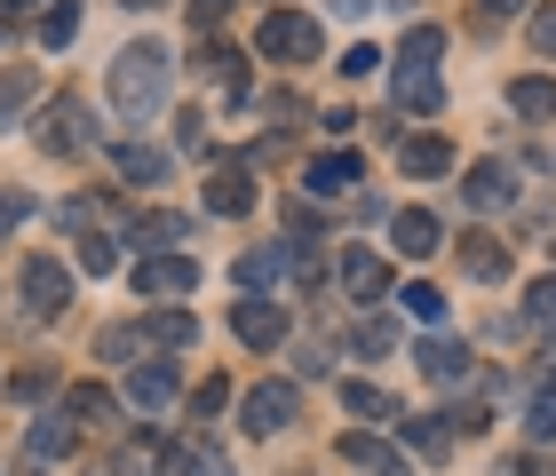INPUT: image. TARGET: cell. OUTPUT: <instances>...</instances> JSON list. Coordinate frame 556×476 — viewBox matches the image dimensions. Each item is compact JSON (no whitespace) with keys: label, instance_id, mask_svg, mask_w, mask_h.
I'll use <instances>...</instances> for the list:
<instances>
[{"label":"cell","instance_id":"31","mask_svg":"<svg viewBox=\"0 0 556 476\" xmlns=\"http://www.w3.org/2000/svg\"><path fill=\"white\" fill-rule=\"evenodd\" d=\"M438 56H445V33H438V24H414V33H406V56H397V64L438 72Z\"/></svg>","mask_w":556,"mask_h":476},{"label":"cell","instance_id":"37","mask_svg":"<svg viewBox=\"0 0 556 476\" xmlns=\"http://www.w3.org/2000/svg\"><path fill=\"white\" fill-rule=\"evenodd\" d=\"M525 40H533L541 56H556V9H533V16H525Z\"/></svg>","mask_w":556,"mask_h":476},{"label":"cell","instance_id":"38","mask_svg":"<svg viewBox=\"0 0 556 476\" xmlns=\"http://www.w3.org/2000/svg\"><path fill=\"white\" fill-rule=\"evenodd\" d=\"M263 119H270V128H294V119H302V95H287V88L263 95Z\"/></svg>","mask_w":556,"mask_h":476},{"label":"cell","instance_id":"27","mask_svg":"<svg viewBox=\"0 0 556 476\" xmlns=\"http://www.w3.org/2000/svg\"><path fill=\"white\" fill-rule=\"evenodd\" d=\"M143 334L160 342V349H191L199 342V318L191 310H160V318H143Z\"/></svg>","mask_w":556,"mask_h":476},{"label":"cell","instance_id":"34","mask_svg":"<svg viewBox=\"0 0 556 476\" xmlns=\"http://www.w3.org/2000/svg\"><path fill=\"white\" fill-rule=\"evenodd\" d=\"M397 303H406V318H421V325H445V294L438 286H406Z\"/></svg>","mask_w":556,"mask_h":476},{"label":"cell","instance_id":"15","mask_svg":"<svg viewBox=\"0 0 556 476\" xmlns=\"http://www.w3.org/2000/svg\"><path fill=\"white\" fill-rule=\"evenodd\" d=\"M414 365H421L438 389H462V382H469V349H462V342H445V334H438V342H421V358H414Z\"/></svg>","mask_w":556,"mask_h":476},{"label":"cell","instance_id":"12","mask_svg":"<svg viewBox=\"0 0 556 476\" xmlns=\"http://www.w3.org/2000/svg\"><path fill=\"white\" fill-rule=\"evenodd\" d=\"M342 461L366 468V476H406V453H390L374 429H342Z\"/></svg>","mask_w":556,"mask_h":476},{"label":"cell","instance_id":"11","mask_svg":"<svg viewBox=\"0 0 556 476\" xmlns=\"http://www.w3.org/2000/svg\"><path fill=\"white\" fill-rule=\"evenodd\" d=\"M175 365H160V358H143V365H128V406H143V413H167L175 406Z\"/></svg>","mask_w":556,"mask_h":476},{"label":"cell","instance_id":"16","mask_svg":"<svg viewBox=\"0 0 556 476\" xmlns=\"http://www.w3.org/2000/svg\"><path fill=\"white\" fill-rule=\"evenodd\" d=\"M397 167L429 183V175H445V167H453V143H445V136H397Z\"/></svg>","mask_w":556,"mask_h":476},{"label":"cell","instance_id":"45","mask_svg":"<svg viewBox=\"0 0 556 476\" xmlns=\"http://www.w3.org/2000/svg\"><path fill=\"white\" fill-rule=\"evenodd\" d=\"M223 9H231V0H191V24L207 33V24H223Z\"/></svg>","mask_w":556,"mask_h":476},{"label":"cell","instance_id":"23","mask_svg":"<svg viewBox=\"0 0 556 476\" xmlns=\"http://www.w3.org/2000/svg\"><path fill=\"white\" fill-rule=\"evenodd\" d=\"M160 476H231L207 445H160Z\"/></svg>","mask_w":556,"mask_h":476},{"label":"cell","instance_id":"24","mask_svg":"<svg viewBox=\"0 0 556 476\" xmlns=\"http://www.w3.org/2000/svg\"><path fill=\"white\" fill-rule=\"evenodd\" d=\"M119 175L143 183V191H160L167 183V152H151V143H119Z\"/></svg>","mask_w":556,"mask_h":476},{"label":"cell","instance_id":"42","mask_svg":"<svg viewBox=\"0 0 556 476\" xmlns=\"http://www.w3.org/2000/svg\"><path fill=\"white\" fill-rule=\"evenodd\" d=\"M24 215H33V198H24V191H0V231H16Z\"/></svg>","mask_w":556,"mask_h":476},{"label":"cell","instance_id":"4","mask_svg":"<svg viewBox=\"0 0 556 476\" xmlns=\"http://www.w3.org/2000/svg\"><path fill=\"white\" fill-rule=\"evenodd\" d=\"M24 303H33V318H64L72 303V279H64V262H48V255H24Z\"/></svg>","mask_w":556,"mask_h":476},{"label":"cell","instance_id":"33","mask_svg":"<svg viewBox=\"0 0 556 476\" xmlns=\"http://www.w3.org/2000/svg\"><path fill=\"white\" fill-rule=\"evenodd\" d=\"M72 421H119V397L112 389H72Z\"/></svg>","mask_w":556,"mask_h":476},{"label":"cell","instance_id":"5","mask_svg":"<svg viewBox=\"0 0 556 476\" xmlns=\"http://www.w3.org/2000/svg\"><path fill=\"white\" fill-rule=\"evenodd\" d=\"M294 413H302V397L287 389V382H263V389H247V406H239V421L255 437H278V429H294Z\"/></svg>","mask_w":556,"mask_h":476},{"label":"cell","instance_id":"26","mask_svg":"<svg viewBox=\"0 0 556 476\" xmlns=\"http://www.w3.org/2000/svg\"><path fill=\"white\" fill-rule=\"evenodd\" d=\"M509 104H517V119H548L556 112V80L548 72H525V80L509 88Z\"/></svg>","mask_w":556,"mask_h":476},{"label":"cell","instance_id":"21","mask_svg":"<svg viewBox=\"0 0 556 476\" xmlns=\"http://www.w3.org/2000/svg\"><path fill=\"white\" fill-rule=\"evenodd\" d=\"M199 72H207V88H223V95H247V64H239V48H199Z\"/></svg>","mask_w":556,"mask_h":476},{"label":"cell","instance_id":"36","mask_svg":"<svg viewBox=\"0 0 556 476\" xmlns=\"http://www.w3.org/2000/svg\"><path fill=\"white\" fill-rule=\"evenodd\" d=\"M350 349H358V358H390V349H397V334H390L382 318H366L358 334H350Z\"/></svg>","mask_w":556,"mask_h":476},{"label":"cell","instance_id":"25","mask_svg":"<svg viewBox=\"0 0 556 476\" xmlns=\"http://www.w3.org/2000/svg\"><path fill=\"white\" fill-rule=\"evenodd\" d=\"M24 445H33V461H64L72 453V413H40Z\"/></svg>","mask_w":556,"mask_h":476},{"label":"cell","instance_id":"3","mask_svg":"<svg viewBox=\"0 0 556 476\" xmlns=\"http://www.w3.org/2000/svg\"><path fill=\"white\" fill-rule=\"evenodd\" d=\"M255 48H263L270 64H311L318 56V24L302 16V9H270L263 33H255Z\"/></svg>","mask_w":556,"mask_h":476},{"label":"cell","instance_id":"35","mask_svg":"<svg viewBox=\"0 0 556 476\" xmlns=\"http://www.w3.org/2000/svg\"><path fill=\"white\" fill-rule=\"evenodd\" d=\"M525 318H533L541 334H556V279H533V294H525Z\"/></svg>","mask_w":556,"mask_h":476},{"label":"cell","instance_id":"10","mask_svg":"<svg viewBox=\"0 0 556 476\" xmlns=\"http://www.w3.org/2000/svg\"><path fill=\"white\" fill-rule=\"evenodd\" d=\"M255 207V183H247L239 159H215L207 167V215H247Z\"/></svg>","mask_w":556,"mask_h":476},{"label":"cell","instance_id":"7","mask_svg":"<svg viewBox=\"0 0 556 476\" xmlns=\"http://www.w3.org/2000/svg\"><path fill=\"white\" fill-rule=\"evenodd\" d=\"M231 325H239L247 349H278V342H287V310H278L270 294H247V303L231 310Z\"/></svg>","mask_w":556,"mask_h":476},{"label":"cell","instance_id":"6","mask_svg":"<svg viewBox=\"0 0 556 476\" xmlns=\"http://www.w3.org/2000/svg\"><path fill=\"white\" fill-rule=\"evenodd\" d=\"M199 286V262L191 255H143L136 262V294L151 303V294H160V303H175V294H191Z\"/></svg>","mask_w":556,"mask_h":476},{"label":"cell","instance_id":"32","mask_svg":"<svg viewBox=\"0 0 556 476\" xmlns=\"http://www.w3.org/2000/svg\"><path fill=\"white\" fill-rule=\"evenodd\" d=\"M406 437H414V453H429V461H438L445 445H453V421H438V413H421V421H406Z\"/></svg>","mask_w":556,"mask_h":476},{"label":"cell","instance_id":"46","mask_svg":"<svg viewBox=\"0 0 556 476\" xmlns=\"http://www.w3.org/2000/svg\"><path fill=\"white\" fill-rule=\"evenodd\" d=\"M326 9H334V16H366L374 0H326Z\"/></svg>","mask_w":556,"mask_h":476},{"label":"cell","instance_id":"20","mask_svg":"<svg viewBox=\"0 0 556 476\" xmlns=\"http://www.w3.org/2000/svg\"><path fill=\"white\" fill-rule=\"evenodd\" d=\"M33 104H40V80H33V72H0V128H24Z\"/></svg>","mask_w":556,"mask_h":476},{"label":"cell","instance_id":"18","mask_svg":"<svg viewBox=\"0 0 556 476\" xmlns=\"http://www.w3.org/2000/svg\"><path fill=\"white\" fill-rule=\"evenodd\" d=\"M397 112H445V88H438V72H421V64H397Z\"/></svg>","mask_w":556,"mask_h":476},{"label":"cell","instance_id":"28","mask_svg":"<svg viewBox=\"0 0 556 476\" xmlns=\"http://www.w3.org/2000/svg\"><path fill=\"white\" fill-rule=\"evenodd\" d=\"M184 231H191L184 215H143L136 222V246H143V255H175V239H184Z\"/></svg>","mask_w":556,"mask_h":476},{"label":"cell","instance_id":"47","mask_svg":"<svg viewBox=\"0 0 556 476\" xmlns=\"http://www.w3.org/2000/svg\"><path fill=\"white\" fill-rule=\"evenodd\" d=\"M485 9H493V16H509V9H525V0H485Z\"/></svg>","mask_w":556,"mask_h":476},{"label":"cell","instance_id":"9","mask_svg":"<svg viewBox=\"0 0 556 476\" xmlns=\"http://www.w3.org/2000/svg\"><path fill=\"white\" fill-rule=\"evenodd\" d=\"M342 294L350 303H382L390 294V262L366 255V246H342Z\"/></svg>","mask_w":556,"mask_h":476},{"label":"cell","instance_id":"14","mask_svg":"<svg viewBox=\"0 0 556 476\" xmlns=\"http://www.w3.org/2000/svg\"><path fill=\"white\" fill-rule=\"evenodd\" d=\"M462 270H469L477 286H501V279H509V246L485 239V231H469V239H462Z\"/></svg>","mask_w":556,"mask_h":476},{"label":"cell","instance_id":"8","mask_svg":"<svg viewBox=\"0 0 556 476\" xmlns=\"http://www.w3.org/2000/svg\"><path fill=\"white\" fill-rule=\"evenodd\" d=\"M462 198L477 215H493V207H509L517 198V167H501V159H477L469 175H462Z\"/></svg>","mask_w":556,"mask_h":476},{"label":"cell","instance_id":"13","mask_svg":"<svg viewBox=\"0 0 556 476\" xmlns=\"http://www.w3.org/2000/svg\"><path fill=\"white\" fill-rule=\"evenodd\" d=\"M302 175H311V191H318V198H342V191H358V175H366V167H358V152H318Z\"/></svg>","mask_w":556,"mask_h":476},{"label":"cell","instance_id":"22","mask_svg":"<svg viewBox=\"0 0 556 476\" xmlns=\"http://www.w3.org/2000/svg\"><path fill=\"white\" fill-rule=\"evenodd\" d=\"M342 406L358 421H406V406H397L390 389H374V382H342Z\"/></svg>","mask_w":556,"mask_h":476},{"label":"cell","instance_id":"41","mask_svg":"<svg viewBox=\"0 0 556 476\" xmlns=\"http://www.w3.org/2000/svg\"><path fill=\"white\" fill-rule=\"evenodd\" d=\"M48 389H56V382H48V373H16V382H9V397H16V406H40Z\"/></svg>","mask_w":556,"mask_h":476},{"label":"cell","instance_id":"1","mask_svg":"<svg viewBox=\"0 0 556 476\" xmlns=\"http://www.w3.org/2000/svg\"><path fill=\"white\" fill-rule=\"evenodd\" d=\"M167 80H175V64H167V48L160 40H128L112 56V112H128V119H151V112H167Z\"/></svg>","mask_w":556,"mask_h":476},{"label":"cell","instance_id":"40","mask_svg":"<svg viewBox=\"0 0 556 476\" xmlns=\"http://www.w3.org/2000/svg\"><path fill=\"white\" fill-rule=\"evenodd\" d=\"M112 262H119V255H112V239H80V270H88V279H104Z\"/></svg>","mask_w":556,"mask_h":476},{"label":"cell","instance_id":"39","mask_svg":"<svg viewBox=\"0 0 556 476\" xmlns=\"http://www.w3.org/2000/svg\"><path fill=\"white\" fill-rule=\"evenodd\" d=\"M223 406H231V382H223V373H215V382H207V389L191 397V413H199V421H215Z\"/></svg>","mask_w":556,"mask_h":476},{"label":"cell","instance_id":"2","mask_svg":"<svg viewBox=\"0 0 556 476\" xmlns=\"http://www.w3.org/2000/svg\"><path fill=\"white\" fill-rule=\"evenodd\" d=\"M33 136H40V152L72 159V152H88V143H96V119H88L80 95H56L48 112H33Z\"/></svg>","mask_w":556,"mask_h":476},{"label":"cell","instance_id":"19","mask_svg":"<svg viewBox=\"0 0 556 476\" xmlns=\"http://www.w3.org/2000/svg\"><path fill=\"white\" fill-rule=\"evenodd\" d=\"M239 279H247V286H270V279H302V255H294V246H255V255L239 262Z\"/></svg>","mask_w":556,"mask_h":476},{"label":"cell","instance_id":"49","mask_svg":"<svg viewBox=\"0 0 556 476\" xmlns=\"http://www.w3.org/2000/svg\"><path fill=\"white\" fill-rule=\"evenodd\" d=\"M9 9H40V0H9Z\"/></svg>","mask_w":556,"mask_h":476},{"label":"cell","instance_id":"48","mask_svg":"<svg viewBox=\"0 0 556 476\" xmlns=\"http://www.w3.org/2000/svg\"><path fill=\"white\" fill-rule=\"evenodd\" d=\"M119 9H160V0H119Z\"/></svg>","mask_w":556,"mask_h":476},{"label":"cell","instance_id":"29","mask_svg":"<svg viewBox=\"0 0 556 476\" xmlns=\"http://www.w3.org/2000/svg\"><path fill=\"white\" fill-rule=\"evenodd\" d=\"M525 437H533V445L556 437V382H541L533 397H525Z\"/></svg>","mask_w":556,"mask_h":476},{"label":"cell","instance_id":"43","mask_svg":"<svg viewBox=\"0 0 556 476\" xmlns=\"http://www.w3.org/2000/svg\"><path fill=\"white\" fill-rule=\"evenodd\" d=\"M374 64H382V56H374V48H342V72H350V80H366Z\"/></svg>","mask_w":556,"mask_h":476},{"label":"cell","instance_id":"17","mask_svg":"<svg viewBox=\"0 0 556 476\" xmlns=\"http://www.w3.org/2000/svg\"><path fill=\"white\" fill-rule=\"evenodd\" d=\"M390 239H397V255H438V246H445V231H438V215H421V207H406V215H397L390 222Z\"/></svg>","mask_w":556,"mask_h":476},{"label":"cell","instance_id":"30","mask_svg":"<svg viewBox=\"0 0 556 476\" xmlns=\"http://www.w3.org/2000/svg\"><path fill=\"white\" fill-rule=\"evenodd\" d=\"M72 33H80V0H48L40 9V48H64Z\"/></svg>","mask_w":556,"mask_h":476},{"label":"cell","instance_id":"44","mask_svg":"<svg viewBox=\"0 0 556 476\" xmlns=\"http://www.w3.org/2000/svg\"><path fill=\"white\" fill-rule=\"evenodd\" d=\"M96 349H104V358H128V349H136V325H112V334L96 342Z\"/></svg>","mask_w":556,"mask_h":476}]
</instances>
